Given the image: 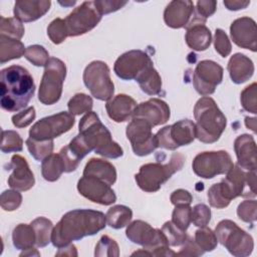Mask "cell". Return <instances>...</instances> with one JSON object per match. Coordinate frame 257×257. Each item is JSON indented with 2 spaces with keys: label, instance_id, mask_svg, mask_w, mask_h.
I'll use <instances>...</instances> for the list:
<instances>
[{
  "label": "cell",
  "instance_id": "cell-1",
  "mask_svg": "<svg viewBox=\"0 0 257 257\" xmlns=\"http://www.w3.org/2000/svg\"><path fill=\"white\" fill-rule=\"evenodd\" d=\"M106 226L105 215L100 211L75 209L65 213L53 228L51 242L54 247L62 248L72 241L92 236Z\"/></svg>",
  "mask_w": 257,
  "mask_h": 257
},
{
  "label": "cell",
  "instance_id": "cell-2",
  "mask_svg": "<svg viewBox=\"0 0 257 257\" xmlns=\"http://www.w3.org/2000/svg\"><path fill=\"white\" fill-rule=\"evenodd\" d=\"M35 91L33 77L20 65H11L1 70V107L18 111L28 104Z\"/></svg>",
  "mask_w": 257,
  "mask_h": 257
},
{
  "label": "cell",
  "instance_id": "cell-3",
  "mask_svg": "<svg viewBox=\"0 0 257 257\" xmlns=\"http://www.w3.org/2000/svg\"><path fill=\"white\" fill-rule=\"evenodd\" d=\"M78 130L86 146L95 154L109 159H117L123 155L120 146L112 140L110 132L94 111H88L80 118Z\"/></svg>",
  "mask_w": 257,
  "mask_h": 257
},
{
  "label": "cell",
  "instance_id": "cell-4",
  "mask_svg": "<svg viewBox=\"0 0 257 257\" xmlns=\"http://www.w3.org/2000/svg\"><path fill=\"white\" fill-rule=\"evenodd\" d=\"M194 116L196 138L205 144L216 143L227 125L226 116L210 96H203L196 102Z\"/></svg>",
  "mask_w": 257,
  "mask_h": 257
},
{
  "label": "cell",
  "instance_id": "cell-5",
  "mask_svg": "<svg viewBox=\"0 0 257 257\" xmlns=\"http://www.w3.org/2000/svg\"><path fill=\"white\" fill-rule=\"evenodd\" d=\"M185 163V157L180 153L171 156L167 164L149 163L143 165L135 175L138 186L145 192L155 193L159 191L175 173L182 170Z\"/></svg>",
  "mask_w": 257,
  "mask_h": 257
},
{
  "label": "cell",
  "instance_id": "cell-6",
  "mask_svg": "<svg viewBox=\"0 0 257 257\" xmlns=\"http://www.w3.org/2000/svg\"><path fill=\"white\" fill-rule=\"evenodd\" d=\"M215 234L218 242L235 257L249 256L254 249L252 236L231 220L220 221L216 226Z\"/></svg>",
  "mask_w": 257,
  "mask_h": 257
},
{
  "label": "cell",
  "instance_id": "cell-7",
  "mask_svg": "<svg viewBox=\"0 0 257 257\" xmlns=\"http://www.w3.org/2000/svg\"><path fill=\"white\" fill-rule=\"evenodd\" d=\"M65 76V63L59 58L50 57L44 66V72L39 85V101L45 105L56 103L61 97Z\"/></svg>",
  "mask_w": 257,
  "mask_h": 257
},
{
  "label": "cell",
  "instance_id": "cell-8",
  "mask_svg": "<svg viewBox=\"0 0 257 257\" xmlns=\"http://www.w3.org/2000/svg\"><path fill=\"white\" fill-rule=\"evenodd\" d=\"M83 82L91 95L99 100H109L113 96L114 85L107 64L100 60L91 61L83 71Z\"/></svg>",
  "mask_w": 257,
  "mask_h": 257
},
{
  "label": "cell",
  "instance_id": "cell-9",
  "mask_svg": "<svg viewBox=\"0 0 257 257\" xmlns=\"http://www.w3.org/2000/svg\"><path fill=\"white\" fill-rule=\"evenodd\" d=\"M158 148L175 151L190 145L196 138V125L190 119H181L172 125L161 128L156 135Z\"/></svg>",
  "mask_w": 257,
  "mask_h": 257
},
{
  "label": "cell",
  "instance_id": "cell-10",
  "mask_svg": "<svg viewBox=\"0 0 257 257\" xmlns=\"http://www.w3.org/2000/svg\"><path fill=\"white\" fill-rule=\"evenodd\" d=\"M234 166L231 156L226 151H212L198 154L192 164L194 173L203 179H212L227 174Z\"/></svg>",
  "mask_w": 257,
  "mask_h": 257
},
{
  "label": "cell",
  "instance_id": "cell-11",
  "mask_svg": "<svg viewBox=\"0 0 257 257\" xmlns=\"http://www.w3.org/2000/svg\"><path fill=\"white\" fill-rule=\"evenodd\" d=\"M101 13L94 1H84L64 19L68 36H79L93 29L101 20Z\"/></svg>",
  "mask_w": 257,
  "mask_h": 257
},
{
  "label": "cell",
  "instance_id": "cell-12",
  "mask_svg": "<svg viewBox=\"0 0 257 257\" xmlns=\"http://www.w3.org/2000/svg\"><path fill=\"white\" fill-rule=\"evenodd\" d=\"M74 122L73 114L67 111H60L35 122L29 131V138L37 141L53 140L68 132Z\"/></svg>",
  "mask_w": 257,
  "mask_h": 257
},
{
  "label": "cell",
  "instance_id": "cell-13",
  "mask_svg": "<svg viewBox=\"0 0 257 257\" xmlns=\"http://www.w3.org/2000/svg\"><path fill=\"white\" fill-rule=\"evenodd\" d=\"M152 128L153 126L147 120L140 117H133L127 124L125 134L135 155L145 157L158 148L156 136L152 133Z\"/></svg>",
  "mask_w": 257,
  "mask_h": 257
},
{
  "label": "cell",
  "instance_id": "cell-14",
  "mask_svg": "<svg viewBox=\"0 0 257 257\" xmlns=\"http://www.w3.org/2000/svg\"><path fill=\"white\" fill-rule=\"evenodd\" d=\"M154 66L151 57L143 50H130L122 53L113 65L114 73L123 80H137L148 68Z\"/></svg>",
  "mask_w": 257,
  "mask_h": 257
},
{
  "label": "cell",
  "instance_id": "cell-15",
  "mask_svg": "<svg viewBox=\"0 0 257 257\" xmlns=\"http://www.w3.org/2000/svg\"><path fill=\"white\" fill-rule=\"evenodd\" d=\"M125 235L133 243L143 246L150 256H152V252L157 248L169 246L161 229H155L149 223L142 220L130 223L126 227Z\"/></svg>",
  "mask_w": 257,
  "mask_h": 257
},
{
  "label": "cell",
  "instance_id": "cell-16",
  "mask_svg": "<svg viewBox=\"0 0 257 257\" xmlns=\"http://www.w3.org/2000/svg\"><path fill=\"white\" fill-rule=\"evenodd\" d=\"M223 80V67L213 60L200 61L193 74V85L201 95L215 92L217 85Z\"/></svg>",
  "mask_w": 257,
  "mask_h": 257
},
{
  "label": "cell",
  "instance_id": "cell-17",
  "mask_svg": "<svg viewBox=\"0 0 257 257\" xmlns=\"http://www.w3.org/2000/svg\"><path fill=\"white\" fill-rule=\"evenodd\" d=\"M77 190L84 198L100 205L108 206L116 201L110 185L95 177L82 176L77 182Z\"/></svg>",
  "mask_w": 257,
  "mask_h": 257
},
{
  "label": "cell",
  "instance_id": "cell-18",
  "mask_svg": "<svg viewBox=\"0 0 257 257\" xmlns=\"http://www.w3.org/2000/svg\"><path fill=\"white\" fill-rule=\"evenodd\" d=\"M230 35L233 42L253 52L257 50L256 23L250 17H240L234 20L230 26Z\"/></svg>",
  "mask_w": 257,
  "mask_h": 257
},
{
  "label": "cell",
  "instance_id": "cell-19",
  "mask_svg": "<svg viewBox=\"0 0 257 257\" xmlns=\"http://www.w3.org/2000/svg\"><path fill=\"white\" fill-rule=\"evenodd\" d=\"M170 115L171 111L167 102L160 98H150L137 105L133 117L143 118L152 126H157L166 123Z\"/></svg>",
  "mask_w": 257,
  "mask_h": 257
},
{
  "label": "cell",
  "instance_id": "cell-20",
  "mask_svg": "<svg viewBox=\"0 0 257 257\" xmlns=\"http://www.w3.org/2000/svg\"><path fill=\"white\" fill-rule=\"evenodd\" d=\"M9 167L11 168L12 173L8 178V185L12 189L25 192L34 186V175L30 170L27 161L23 157L20 155H14L11 158Z\"/></svg>",
  "mask_w": 257,
  "mask_h": 257
},
{
  "label": "cell",
  "instance_id": "cell-21",
  "mask_svg": "<svg viewBox=\"0 0 257 257\" xmlns=\"http://www.w3.org/2000/svg\"><path fill=\"white\" fill-rule=\"evenodd\" d=\"M194 3L190 0H174L171 1L165 11V23L171 28L186 27L194 15Z\"/></svg>",
  "mask_w": 257,
  "mask_h": 257
},
{
  "label": "cell",
  "instance_id": "cell-22",
  "mask_svg": "<svg viewBox=\"0 0 257 257\" xmlns=\"http://www.w3.org/2000/svg\"><path fill=\"white\" fill-rule=\"evenodd\" d=\"M206 20L198 15L193 16L190 23L186 26L187 32L185 40L187 45L195 51H204L209 48L212 42V34L210 29L205 25Z\"/></svg>",
  "mask_w": 257,
  "mask_h": 257
},
{
  "label": "cell",
  "instance_id": "cell-23",
  "mask_svg": "<svg viewBox=\"0 0 257 257\" xmlns=\"http://www.w3.org/2000/svg\"><path fill=\"white\" fill-rule=\"evenodd\" d=\"M234 150L237 157V165L246 171H256V143L252 136L244 134L236 138Z\"/></svg>",
  "mask_w": 257,
  "mask_h": 257
},
{
  "label": "cell",
  "instance_id": "cell-24",
  "mask_svg": "<svg viewBox=\"0 0 257 257\" xmlns=\"http://www.w3.org/2000/svg\"><path fill=\"white\" fill-rule=\"evenodd\" d=\"M49 0H19L14 4V17L21 22H32L41 18L49 10Z\"/></svg>",
  "mask_w": 257,
  "mask_h": 257
},
{
  "label": "cell",
  "instance_id": "cell-25",
  "mask_svg": "<svg viewBox=\"0 0 257 257\" xmlns=\"http://www.w3.org/2000/svg\"><path fill=\"white\" fill-rule=\"evenodd\" d=\"M136 100L126 94H117L107 100L105 109L107 115L115 122H123L134 116L137 107Z\"/></svg>",
  "mask_w": 257,
  "mask_h": 257
},
{
  "label": "cell",
  "instance_id": "cell-26",
  "mask_svg": "<svg viewBox=\"0 0 257 257\" xmlns=\"http://www.w3.org/2000/svg\"><path fill=\"white\" fill-rule=\"evenodd\" d=\"M229 75L236 84H241L249 80L254 73L253 61L242 53L233 54L227 65Z\"/></svg>",
  "mask_w": 257,
  "mask_h": 257
},
{
  "label": "cell",
  "instance_id": "cell-27",
  "mask_svg": "<svg viewBox=\"0 0 257 257\" xmlns=\"http://www.w3.org/2000/svg\"><path fill=\"white\" fill-rule=\"evenodd\" d=\"M83 176L98 178L111 186L116 181V170L111 163L105 160L91 158L84 167Z\"/></svg>",
  "mask_w": 257,
  "mask_h": 257
},
{
  "label": "cell",
  "instance_id": "cell-28",
  "mask_svg": "<svg viewBox=\"0 0 257 257\" xmlns=\"http://www.w3.org/2000/svg\"><path fill=\"white\" fill-rule=\"evenodd\" d=\"M26 48L24 44L14 38H10L8 36L0 35V62L4 64L5 62L20 58L25 54Z\"/></svg>",
  "mask_w": 257,
  "mask_h": 257
},
{
  "label": "cell",
  "instance_id": "cell-29",
  "mask_svg": "<svg viewBox=\"0 0 257 257\" xmlns=\"http://www.w3.org/2000/svg\"><path fill=\"white\" fill-rule=\"evenodd\" d=\"M13 245L18 250L32 248L36 244L35 232L31 225L18 224L12 232Z\"/></svg>",
  "mask_w": 257,
  "mask_h": 257
},
{
  "label": "cell",
  "instance_id": "cell-30",
  "mask_svg": "<svg viewBox=\"0 0 257 257\" xmlns=\"http://www.w3.org/2000/svg\"><path fill=\"white\" fill-rule=\"evenodd\" d=\"M133 218L132 210L123 205H116L109 208L105 214L106 223L113 229H121L127 226Z\"/></svg>",
  "mask_w": 257,
  "mask_h": 257
},
{
  "label": "cell",
  "instance_id": "cell-31",
  "mask_svg": "<svg viewBox=\"0 0 257 257\" xmlns=\"http://www.w3.org/2000/svg\"><path fill=\"white\" fill-rule=\"evenodd\" d=\"M136 81L142 90L149 95H157L162 90V78L154 66L148 68Z\"/></svg>",
  "mask_w": 257,
  "mask_h": 257
},
{
  "label": "cell",
  "instance_id": "cell-32",
  "mask_svg": "<svg viewBox=\"0 0 257 257\" xmlns=\"http://www.w3.org/2000/svg\"><path fill=\"white\" fill-rule=\"evenodd\" d=\"M64 173V167L59 154H51L42 161L41 174L48 182L57 181Z\"/></svg>",
  "mask_w": 257,
  "mask_h": 257
},
{
  "label": "cell",
  "instance_id": "cell-33",
  "mask_svg": "<svg viewBox=\"0 0 257 257\" xmlns=\"http://www.w3.org/2000/svg\"><path fill=\"white\" fill-rule=\"evenodd\" d=\"M30 225L32 226L35 237H36V246L45 247L51 242V236L53 231V224L50 220L45 217H38L34 219Z\"/></svg>",
  "mask_w": 257,
  "mask_h": 257
},
{
  "label": "cell",
  "instance_id": "cell-34",
  "mask_svg": "<svg viewBox=\"0 0 257 257\" xmlns=\"http://www.w3.org/2000/svg\"><path fill=\"white\" fill-rule=\"evenodd\" d=\"M26 146L30 155L36 161L42 162L45 158H47L52 154L54 143H53V140L37 141L31 138H28L26 140Z\"/></svg>",
  "mask_w": 257,
  "mask_h": 257
},
{
  "label": "cell",
  "instance_id": "cell-35",
  "mask_svg": "<svg viewBox=\"0 0 257 257\" xmlns=\"http://www.w3.org/2000/svg\"><path fill=\"white\" fill-rule=\"evenodd\" d=\"M0 35L20 40L24 35V26L15 17H0Z\"/></svg>",
  "mask_w": 257,
  "mask_h": 257
},
{
  "label": "cell",
  "instance_id": "cell-36",
  "mask_svg": "<svg viewBox=\"0 0 257 257\" xmlns=\"http://www.w3.org/2000/svg\"><path fill=\"white\" fill-rule=\"evenodd\" d=\"M194 240L204 252L213 251L218 244V239L215 232H213L212 229L208 228L207 226L201 227L195 232Z\"/></svg>",
  "mask_w": 257,
  "mask_h": 257
},
{
  "label": "cell",
  "instance_id": "cell-37",
  "mask_svg": "<svg viewBox=\"0 0 257 257\" xmlns=\"http://www.w3.org/2000/svg\"><path fill=\"white\" fill-rule=\"evenodd\" d=\"M67 106L71 114L79 115L91 111L93 101L92 98L85 93H76L69 99Z\"/></svg>",
  "mask_w": 257,
  "mask_h": 257
},
{
  "label": "cell",
  "instance_id": "cell-38",
  "mask_svg": "<svg viewBox=\"0 0 257 257\" xmlns=\"http://www.w3.org/2000/svg\"><path fill=\"white\" fill-rule=\"evenodd\" d=\"M23 150V140L15 131H2L1 151L5 154L21 152Z\"/></svg>",
  "mask_w": 257,
  "mask_h": 257
},
{
  "label": "cell",
  "instance_id": "cell-39",
  "mask_svg": "<svg viewBox=\"0 0 257 257\" xmlns=\"http://www.w3.org/2000/svg\"><path fill=\"white\" fill-rule=\"evenodd\" d=\"M161 230H162L164 236L166 237L169 246H174V247L181 246L187 238L186 231L181 230L172 221L166 222L163 225Z\"/></svg>",
  "mask_w": 257,
  "mask_h": 257
},
{
  "label": "cell",
  "instance_id": "cell-40",
  "mask_svg": "<svg viewBox=\"0 0 257 257\" xmlns=\"http://www.w3.org/2000/svg\"><path fill=\"white\" fill-rule=\"evenodd\" d=\"M119 255V248L115 240L111 239L110 237L103 235L99 239L98 243L95 246L94 256L101 257V256H108V257H117Z\"/></svg>",
  "mask_w": 257,
  "mask_h": 257
},
{
  "label": "cell",
  "instance_id": "cell-41",
  "mask_svg": "<svg viewBox=\"0 0 257 257\" xmlns=\"http://www.w3.org/2000/svg\"><path fill=\"white\" fill-rule=\"evenodd\" d=\"M24 57L35 66H45L49 60L47 50L38 44L28 46L25 50Z\"/></svg>",
  "mask_w": 257,
  "mask_h": 257
},
{
  "label": "cell",
  "instance_id": "cell-42",
  "mask_svg": "<svg viewBox=\"0 0 257 257\" xmlns=\"http://www.w3.org/2000/svg\"><path fill=\"white\" fill-rule=\"evenodd\" d=\"M47 35L54 44H60L63 42L68 36L64 19L55 18L52 20L47 27Z\"/></svg>",
  "mask_w": 257,
  "mask_h": 257
},
{
  "label": "cell",
  "instance_id": "cell-43",
  "mask_svg": "<svg viewBox=\"0 0 257 257\" xmlns=\"http://www.w3.org/2000/svg\"><path fill=\"white\" fill-rule=\"evenodd\" d=\"M209 204L217 209H224L230 204V200L227 198L224 190L221 187L220 183L212 185L207 194Z\"/></svg>",
  "mask_w": 257,
  "mask_h": 257
},
{
  "label": "cell",
  "instance_id": "cell-44",
  "mask_svg": "<svg viewBox=\"0 0 257 257\" xmlns=\"http://www.w3.org/2000/svg\"><path fill=\"white\" fill-rule=\"evenodd\" d=\"M191 212L190 205H177L172 213V222L181 230L186 231L191 224Z\"/></svg>",
  "mask_w": 257,
  "mask_h": 257
},
{
  "label": "cell",
  "instance_id": "cell-45",
  "mask_svg": "<svg viewBox=\"0 0 257 257\" xmlns=\"http://www.w3.org/2000/svg\"><path fill=\"white\" fill-rule=\"evenodd\" d=\"M256 88L257 84L256 82H253L252 84L248 85L243 89L241 92V104L242 107L253 114L257 112V98H256Z\"/></svg>",
  "mask_w": 257,
  "mask_h": 257
},
{
  "label": "cell",
  "instance_id": "cell-46",
  "mask_svg": "<svg viewBox=\"0 0 257 257\" xmlns=\"http://www.w3.org/2000/svg\"><path fill=\"white\" fill-rule=\"evenodd\" d=\"M257 203L255 200H245L237 208V215L240 220L246 223H254L257 219Z\"/></svg>",
  "mask_w": 257,
  "mask_h": 257
},
{
  "label": "cell",
  "instance_id": "cell-47",
  "mask_svg": "<svg viewBox=\"0 0 257 257\" xmlns=\"http://www.w3.org/2000/svg\"><path fill=\"white\" fill-rule=\"evenodd\" d=\"M211 220V210L205 204H197L192 208L191 222L197 227H205Z\"/></svg>",
  "mask_w": 257,
  "mask_h": 257
},
{
  "label": "cell",
  "instance_id": "cell-48",
  "mask_svg": "<svg viewBox=\"0 0 257 257\" xmlns=\"http://www.w3.org/2000/svg\"><path fill=\"white\" fill-rule=\"evenodd\" d=\"M1 208L4 211H14L22 203V196L17 190H6L1 194Z\"/></svg>",
  "mask_w": 257,
  "mask_h": 257
},
{
  "label": "cell",
  "instance_id": "cell-49",
  "mask_svg": "<svg viewBox=\"0 0 257 257\" xmlns=\"http://www.w3.org/2000/svg\"><path fill=\"white\" fill-rule=\"evenodd\" d=\"M214 46H215V50L222 57H227L231 53L232 45L229 40V37L227 36L225 31L220 28H217L215 31Z\"/></svg>",
  "mask_w": 257,
  "mask_h": 257
},
{
  "label": "cell",
  "instance_id": "cell-50",
  "mask_svg": "<svg viewBox=\"0 0 257 257\" xmlns=\"http://www.w3.org/2000/svg\"><path fill=\"white\" fill-rule=\"evenodd\" d=\"M35 116H36V112H35L34 106H29L21 110L20 112L14 114L11 119H12V123L16 127L22 128L32 123V121L35 119Z\"/></svg>",
  "mask_w": 257,
  "mask_h": 257
},
{
  "label": "cell",
  "instance_id": "cell-51",
  "mask_svg": "<svg viewBox=\"0 0 257 257\" xmlns=\"http://www.w3.org/2000/svg\"><path fill=\"white\" fill-rule=\"evenodd\" d=\"M58 154L63 163L64 173H71L77 169L80 160L70 151L68 146L63 147Z\"/></svg>",
  "mask_w": 257,
  "mask_h": 257
},
{
  "label": "cell",
  "instance_id": "cell-52",
  "mask_svg": "<svg viewBox=\"0 0 257 257\" xmlns=\"http://www.w3.org/2000/svg\"><path fill=\"white\" fill-rule=\"evenodd\" d=\"M94 4L98 11L103 14H108L118 9L122 8L124 5L127 4V1H114V0H97L94 1Z\"/></svg>",
  "mask_w": 257,
  "mask_h": 257
},
{
  "label": "cell",
  "instance_id": "cell-53",
  "mask_svg": "<svg viewBox=\"0 0 257 257\" xmlns=\"http://www.w3.org/2000/svg\"><path fill=\"white\" fill-rule=\"evenodd\" d=\"M205 252L197 245L195 240L192 237L187 236L185 242L182 244L180 252L177 253V256H200Z\"/></svg>",
  "mask_w": 257,
  "mask_h": 257
},
{
  "label": "cell",
  "instance_id": "cell-54",
  "mask_svg": "<svg viewBox=\"0 0 257 257\" xmlns=\"http://www.w3.org/2000/svg\"><path fill=\"white\" fill-rule=\"evenodd\" d=\"M197 15L202 19L206 20L212 16L217 9V1L213 0H200L196 3Z\"/></svg>",
  "mask_w": 257,
  "mask_h": 257
},
{
  "label": "cell",
  "instance_id": "cell-55",
  "mask_svg": "<svg viewBox=\"0 0 257 257\" xmlns=\"http://www.w3.org/2000/svg\"><path fill=\"white\" fill-rule=\"evenodd\" d=\"M170 201L173 205H190L193 201L191 193L184 189H178L174 191L170 196Z\"/></svg>",
  "mask_w": 257,
  "mask_h": 257
},
{
  "label": "cell",
  "instance_id": "cell-56",
  "mask_svg": "<svg viewBox=\"0 0 257 257\" xmlns=\"http://www.w3.org/2000/svg\"><path fill=\"white\" fill-rule=\"evenodd\" d=\"M223 4L225 5V7L228 10L237 11V10L246 8L250 4V1H245V0H225L223 2Z\"/></svg>",
  "mask_w": 257,
  "mask_h": 257
},
{
  "label": "cell",
  "instance_id": "cell-57",
  "mask_svg": "<svg viewBox=\"0 0 257 257\" xmlns=\"http://www.w3.org/2000/svg\"><path fill=\"white\" fill-rule=\"evenodd\" d=\"M56 256H77L76 247L73 244H69L65 247L59 248V251L56 253Z\"/></svg>",
  "mask_w": 257,
  "mask_h": 257
},
{
  "label": "cell",
  "instance_id": "cell-58",
  "mask_svg": "<svg viewBox=\"0 0 257 257\" xmlns=\"http://www.w3.org/2000/svg\"><path fill=\"white\" fill-rule=\"evenodd\" d=\"M245 124L248 128H250L252 132L256 133V118L255 117H245Z\"/></svg>",
  "mask_w": 257,
  "mask_h": 257
},
{
  "label": "cell",
  "instance_id": "cell-59",
  "mask_svg": "<svg viewBox=\"0 0 257 257\" xmlns=\"http://www.w3.org/2000/svg\"><path fill=\"white\" fill-rule=\"evenodd\" d=\"M40 256V253L35 248H29L26 250H23L22 253H20V256Z\"/></svg>",
  "mask_w": 257,
  "mask_h": 257
},
{
  "label": "cell",
  "instance_id": "cell-60",
  "mask_svg": "<svg viewBox=\"0 0 257 257\" xmlns=\"http://www.w3.org/2000/svg\"><path fill=\"white\" fill-rule=\"evenodd\" d=\"M75 3H76V1H68V2H61V1H59V4L64 5V6H72Z\"/></svg>",
  "mask_w": 257,
  "mask_h": 257
}]
</instances>
